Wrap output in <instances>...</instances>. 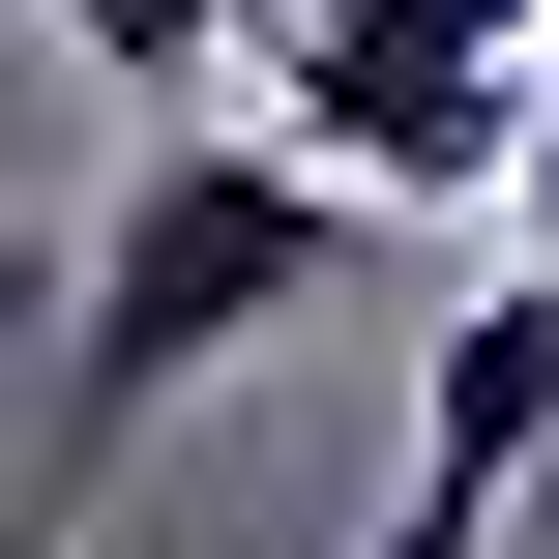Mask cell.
I'll list each match as a JSON object with an SVG mask.
<instances>
[{
	"instance_id": "3957f363",
	"label": "cell",
	"mask_w": 559,
	"mask_h": 559,
	"mask_svg": "<svg viewBox=\"0 0 559 559\" xmlns=\"http://www.w3.org/2000/svg\"><path fill=\"white\" fill-rule=\"evenodd\" d=\"M531 472H559V265H501V295L442 324V383H413V501H383V559H472Z\"/></svg>"
},
{
	"instance_id": "6da1fadb",
	"label": "cell",
	"mask_w": 559,
	"mask_h": 559,
	"mask_svg": "<svg viewBox=\"0 0 559 559\" xmlns=\"http://www.w3.org/2000/svg\"><path fill=\"white\" fill-rule=\"evenodd\" d=\"M354 236H383V206H354L324 147H265V118H147V147H118V206H88V295H59V472H29V531H59L177 383H236L265 324H324V295H354Z\"/></svg>"
},
{
	"instance_id": "8992f818",
	"label": "cell",
	"mask_w": 559,
	"mask_h": 559,
	"mask_svg": "<svg viewBox=\"0 0 559 559\" xmlns=\"http://www.w3.org/2000/svg\"><path fill=\"white\" fill-rule=\"evenodd\" d=\"M236 29H295V0H236Z\"/></svg>"
},
{
	"instance_id": "7a4b0ae2",
	"label": "cell",
	"mask_w": 559,
	"mask_h": 559,
	"mask_svg": "<svg viewBox=\"0 0 559 559\" xmlns=\"http://www.w3.org/2000/svg\"><path fill=\"white\" fill-rule=\"evenodd\" d=\"M531 59H559V0H295L236 118L324 147L354 206H472V177H531Z\"/></svg>"
},
{
	"instance_id": "277c9868",
	"label": "cell",
	"mask_w": 559,
	"mask_h": 559,
	"mask_svg": "<svg viewBox=\"0 0 559 559\" xmlns=\"http://www.w3.org/2000/svg\"><path fill=\"white\" fill-rule=\"evenodd\" d=\"M59 59H118V118H206L236 88V0H29Z\"/></svg>"
},
{
	"instance_id": "5b68a950",
	"label": "cell",
	"mask_w": 559,
	"mask_h": 559,
	"mask_svg": "<svg viewBox=\"0 0 559 559\" xmlns=\"http://www.w3.org/2000/svg\"><path fill=\"white\" fill-rule=\"evenodd\" d=\"M59 295H88V236H0V324H59Z\"/></svg>"
},
{
	"instance_id": "52a82bcc",
	"label": "cell",
	"mask_w": 559,
	"mask_h": 559,
	"mask_svg": "<svg viewBox=\"0 0 559 559\" xmlns=\"http://www.w3.org/2000/svg\"><path fill=\"white\" fill-rule=\"evenodd\" d=\"M0 559H59V531H0Z\"/></svg>"
}]
</instances>
